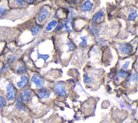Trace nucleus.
<instances>
[{
    "label": "nucleus",
    "mask_w": 138,
    "mask_h": 123,
    "mask_svg": "<svg viewBox=\"0 0 138 123\" xmlns=\"http://www.w3.org/2000/svg\"><path fill=\"white\" fill-rule=\"evenodd\" d=\"M138 80V75L137 74H135V73H133L131 75H130V77L129 78V82L131 83H135L137 82Z\"/></svg>",
    "instance_id": "obj_16"
},
{
    "label": "nucleus",
    "mask_w": 138,
    "mask_h": 123,
    "mask_svg": "<svg viewBox=\"0 0 138 123\" xmlns=\"http://www.w3.org/2000/svg\"><path fill=\"white\" fill-rule=\"evenodd\" d=\"M16 3L20 7H25L27 5L25 2L23 0H16Z\"/></svg>",
    "instance_id": "obj_25"
},
{
    "label": "nucleus",
    "mask_w": 138,
    "mask_h": 123,
    "mask_svg": "<svg viewBox=\"0 0 138 123\" xmlns=\"http://www.w3.org/2000/svg\"><path fill=\"white\" fill-rule=\"evenodd\" d=\"M128 72L124 71H119L118 72V76L120 77L122 79H125L128 76Z\"/></svg>",
    "instance_id": "obj_19"
},
{
    "label": "nucleus",
    "mask_w": 138,
    "mask_h": 123,
    "mask_svg": "<svg viewBox=\"0 0 138 123\" xmlns=\"http://www.w3.org/2000/svg\"><path fill=\"white\" fill-rule=\"evenodd\" d=\"M29 83L28 78L25 76H22L21 80L17 83V85L19 88H23L27 86Z\"/></svg>",
    "instance_id": "obj_10"
},
{
    "label": "nucleus",
    "mask_w": 138,
    "mask_h": 123,
    "mask_svg": "<svg viewBox=\"0 0 138 123\" xmlns=\"http://www.w3.org/2000/svg\"><path fill=\"white\" fill-rule=\"evenodd\" d=\"M7 101L3 96H0V109H3L7 105Z\"/></svg>",
    "instance_id": "obj_15"
},
{
    "label": "nucleus",
    "mask_w": 138,
    "mask_h": 123,
    "mask_svg": "<svg viewBox=\"0 0 138 123\" xmlns=\"http://www.w3.org/2000/svg\"><path fill=\"white\" fill-rule=\"evenodd\" d=\"M81 42L79 43V45L82 46H85L87 45V38L86 36H83L80 37Z\"/></svg>",
    "instance_id": "obj_18"
},
{
    "label": "nucleus",
    "mask_w": 138,
    "mask_h": 123,
    "mask_svg": "<svg viewBox=\"0 0 138 123\" xmlns=\"http://www.w3.org/2000/svg\"><path fill=\"white\" fill-rule=\"evenodd\" d=\"M7 11V9L3 7H0V17L3 16Z\"/></svg>",
    "instance_id": "obj_27"
},
{
    "label": "nucleus",
    "mask_w": 138,
    "mask_h": 123,
    "mask_svg": "<svg viewBox=\"0 0 138 123\" xmlns=\"http://www.w3.org/2000/svg\"><path fill=\"white\" fill-rule=\"evenodd\" d=\"M64 27V24H63V23L62 22H59L58 24H57L55 29H54V31H58L59 30H61L62 29H63Z\"/></svg>",
    "instance_id": "obj_23"
},
{
    "label": "nucleus",
    "mask_w": 138,
    "mask_h": 123,
    "mask_svg": "<svg viewBox=\"0 0 138 123\" xmlns=\"http://www.w3.org/2000/svg\"><path fill=\"white\" fill-rule=\"evenodd\" d=\"M27 1L28 2H29V3H33V2H34L35 0H27Z\"/></svg>",
    "instance_id": "obj_29"
},
{
    "label": "nucleus",
    "mask_w": 138,
    "mask_h": 123,
    "mask_svg": "<svg viewBox=\"0 0 138 123\" xmlns=\"http://www.w3.org/2000/svg\"><path fill=\"white\" fill-rule=\"evenodd\" d=\"M130 64V62L129 61H126L125 62V63L122 65V66L121 67L122 70H127L128 69L129 66Z\"/></svg>",
    "instance_id": "obj_26"
},
{
    "label": "nucleus",
    "mask_w": 138,
    "mask_h": 123,
    "mask_svg": "<svg viewBox=\"0 0 138 123\" xmlns=\"http://www.w3.org/2000/svg\"><path fill=\"white\" fill-rule=\"evenodd\" d=\"M37 95L39 98L43 99L44 98H48L51 95L50 91L47 89H41L38 91Z\"/></svg>",
    "instance_id": "obj_7"
},
{
    "label": "nucleus",
    "mask_w": 138,
    "mask_h": 123,
    "mask_svg": "<svg viewBox=\"0 0 138 123\" xmlns=\"http://www.w3.org/2000/svg\"><path fill=\"white\" fill-rule=\"evenodd\" d=\"M120 50L125 55H129L133 50L132 46L128 43H121L119 46Z\"/></svg>",
    "instance_id": "obj_4"
},
{
    "label": "nucleus",
    "mask_w": 138,
    "mask_h": 123,
    "mask_svg": "<svg viewBox=\"0 0 138 123\" xmlns=\"http://www.w3.org/2000/svg\"><path fill=\"white\" fill-rule=\"evenodd\" d=\"M41 28L38 26H35V27H33L32 29V33L33 36L37 35V34L41 31Z\"/></svg>",
    "instance_id": "obj_20"
},
{
    "label": "nucleus",
    "mask_w": 138,
    "mask_h": 123,
    "mask_svg": "<svg viewBox=\"0 0 138 123\" xmlns=\"http://www.w3.org/2000/svg\"><path fill=\"white\" fill-rule=\"evenodd\" d=\"M17 57H18V55H15L14 56H13L12 57H11V58L9 59V61L4 65V66L2 67L1 70H0V74H2V73L5 70H6L9 67L10 64L12 63V62H14L15 60L16 59Z\"/></svg>",
    "instance_id": "obj_12"
},
{
    "label": "nucleus",
    "mask_w": 138,
    "mask_h": 123,
    "mask_svg": "<svg viewBox=\"0 0 138 123\" xmlns=\"http://www.w3.org/2000/svg\"><path fill=\"white\" fill-rule=\"evenodd\" d=\"M49 14L48 9L46 8H43L39 12L38 16V20L40 22H42L47 17V16Z\"/></svg>",
    "instance_id": "obj_6"
},
{
    "label": "nucleus",
    "mask_w": 138,
    "mask_h": 123,
    "mask_svg": "<svg viewBox=\"0 0 138 123\" xmlns=\"http://www.w3.org/2000/svg\"><path fill=\"white\" fill-rule=\"evenodd\" d=\"M84 82L85 84H91L93 82V78L91 76H90L89 75L86 74L84 76Z\"/></svg>",
    "instance_id": "obj_14"
},
{
    "label": "nucleus",
    "mask_w": 138,
    "mask_h": 123,
    "mask_svg": "<svg viewBox=\"0 0 138 123\" xmlns=\"http://www.w3.org/2000/svg\"><path fill=\"white\" fill-rule=\"evenodd\" d=\"M53 90L60 97L66 96V89L65 85L62 83H56L53 86Z\"/></svg>",
    "instance_id": "obj_1"
},
{
    "label": "nucleus",
    "mask_w": 138,
    "mask_h": 123,
    "mask_svg": "<svg viewBox=\"0 0 138 123\" xmlns=\"http://www.w3.org/2000/svg\"><path fill=\"white\" fill-rule=\"evenodd\" d=\"M32 80L35 84L37 88H42L45 84V80L37 74H34L32 76Z\"/></svg>",
    "instance_id": "obj_3"
},
{
    "label": "nucleus",
    "mask_w": 138,
    "mask_h": 123,
    "mask_svg": "<svg viewBox=\"0 0 138 123\" xmlns=\"http://www.w3.org/2000/svg\"><path fill=\"white\" fill-rule=\"evenodd\" d=\"M7 98L10 101L14 100L16 96V90L11 84H8L7 86Z\"/></svg>",
    "instance_id": "obj_2"
},
{
    "label": "nucleus",
    "mask_w": 138,
    "mask_h": 123,
    "mask_svg": "<svg viewBox=\"0 0 138 123\" xmlns=\"http://www.w3.org/2000/svg\"><path fill=\"white\" fill-rule=\"evenodd\" d=\"M49 58V55H42L40 54H38V57H37V58L38 59H43L44 62H46L47 61L48 59Z\"/></svg>",
    "instance_id": "obj_22"
},
{
    "label": "nucleus",
    "mask_w": 138,
    "mask_h": 123,
    "mask_svg": "<svg viewBox=\"0 0 138 123\" xmlns=\"http://www.w3.org/2000/svg\"><path fill=\"white\" fill-rule=\"evenodd\" d=\"M16 106L18 109L21 110H25L24 106H23V105L22 103V101L20 100V101L18 100L16 102Z\"/></svg>",
    "instance_id": "obj_21"
},
{
    "label": "nucleus",
    "mask_w": 138,
    "mask_h": 123,
    "mask_svg": "<svg viewBox=\"0 0 138 123\" xmlns=\"http://www.w3.org/2000/svg\"><path fill=\"white\" fill-rule=\"evenodd\" d=\"M57 24V22L56 20H52L46 27V30L47 31H51L52 29H53V28L56 27Z\"/></svg>",
    "instance_id": "obj_13"
},
{
    "label": "nucleus",
    "mask_w": 138,
    "mask_h": 123,
    "mask_svg": "<svg viewBox=\"0 0 138 123\" xmlns=\"http://www.w3.org/2000/svg\"><path fill=\"white\" fill-rule=\"evenodd\" d=\"M16 71H17V74H23L26 72L27 69H26V67L24 66H23V65H20V66L18 67Z\"/></svg>",
    "instance_id": "obj_17"
},
{
    "label": "nucleus",
    "mask_w": 138,
    "mask_h": 123,
    "mask_svg": "<svg viewBox=\"0 0 138 123\" xmlns=\"http://www.w3.org/2000/svg\"><path fill=\"white\" fill-rule=\"evenodd\" d=\"M32 97V92L29 90H25L20 93V99L23 101H29Z\"/></svg>",
    "instance_id": "obj_5"
},
{
    "label": "nucleus",
    "mask_w": 138,
    "mask_h": 123,
    "mask_svg": "<svg viewBox=\"0 0 138 123\" xmlns=\"http://www.w3.org/2000/svg\"><path fill=\"white\" fill-rule=\"evenodd\" d=\"M93 7V4L89 0L85 1L84 3L83 4L81 10L83 12L90 11L92 9Z\"/></svg>",
    "instance_id": "obj_9"
},
{
    "label": "nucleus",
    "mask_w": 138,
    "mask_h": 123,
    "mask_svg": "<svg viewBox=\"0 0 138 123\" xmlns=\"http://www.w3.org/2000/svg\"><path fill=\"white\" fill-rule=\"evenodd\" d=\"M104 15V11L103 10H101L97 12L96 14L93 16L92 19V22L93 23H97L100 21L101 19Z\"/></svg>",
    "instance_id": "obj_8"
},
{
    "label": "nucleus",
    "mask_w": 138,
    "mask_h": 123,
    "mask_svg": "<svg viewBox=\"0 0 138 123\" xmlns=\"http://www.w3.org/2000/svg\"><path fill=\"white\" fill-rule=\"evenodd\" d=\"M66 45L68 46L69 47V49H68V51H72L74 50V44H73L71 42L69 41L68 43H66Z\"/></svg>",
    "instance_id": "obj_24"
},
{
    "label": "nucleus",
    "mask_w": 138,
    "mask_h": 123,
    "mask_svg": "<svg viewBox=\"0 0 138 123\" xmlns=\"http://www.w3.org/2000/svg\"><path fill=\"white\" fill-rule=\"evenodd\" d=\"M71 1L72 2V3H74L75 4H79L81 0H71Z\"/></svg>",
    "instance_id": "obj_28"
},
{
    "label": "nucleus",
    "mask_w": 138,
    "mask_h": 123,
    "mask_svg": "<svg viewBox=\"0 0 138 123\" xmlns=\"http://www.w3.org/2000/svg\"><path fill=\"white\" fill-rule=\"evenodd\" d=\"M138 17L137 10L134 9H131L130 10V12L128 17V21H135Z\"/></svg>",
    "instance_id": "obj_11"
}]
</instances>
